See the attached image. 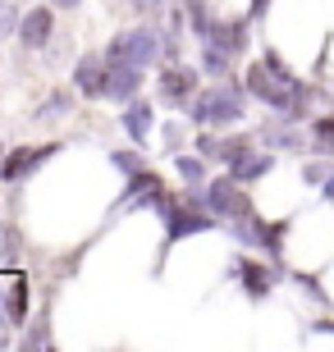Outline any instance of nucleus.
Instances as JSON below:
<instances>
[{"mask_svg":"<svg viewBox=\"0 0 334 352\" xmlns=\"http://www.w3.org/2000/svg\"><path fill=\"white\" fill-rule=\"evenodd\" d=\"M193 119L197 124H238L243 119V96L233 87H211V91H202L193 101Z\"/></svg>","mask_w":334,"mask_h":352,"instance_id":"1","label":"nucleus"},{"mask_svg":"<svg viewBox=\"0 0 334 352\" xmlns=\"http://www.w3.org/2000/svg\"><path fill=\"white\" fill-rule=\"evenodd\" d=\"M160 55V41H156L152 28H133V32H119L110 46H105V60H124V65L147 69Z\"/></svg>","mask_w":334,"mask_h":352,"instance_id":"2","label":"nucleus"},{"mask_svg":"<svg viewBox=\"0 0 334 352\" xmlns=\"http://www.w3.org/2000/svg\"><path fill=\"white\" fill-rule=\"evenodd\" d=\"M193 206L216 210L220 220H238L243 210H252V206H247V197L238 192V179H211V188L193 197Z\"/></svg>","mask_w":334,"mask_h":352,"instance_id":"3","label":"nucleus"},{"mask_svg":"<svg viewBox=\"0 0 334 352\" xmlns=\"http://www.w3.org/2000/svg\"><path fill=\"white\" fill-rule=\"evenodd\" d=\"M216 224H220V215L206 210V206H174V201L165 206V238L169 243H179V238H188V234H206V229H216Z\"/></svg>","mask_w":334,"mask_h":352,"instance_id":"4","label":"nucleus"},{"mask_svg":"<svg viewBox=\"0 0 334 352\" xmlns=\"http://www.w3.org/2000/svg\"><path fill=\"white\" fill-rule=\"evenodd\" d=\"M142 82V69L138 65H124V60H105V82H101V96L110 101H129Z\"/></svg>","mask_w":334,"mask_h":352,"instance_id":"5","label":"nucleus"},{"mask_svg":"<svg viewBox=\"0 0 334 352\" xmlns=\"http://www.w3.org/2000/svg\"><path fill=\"white\" fill-rule=\"evenodd\" d=\"M55 151H60V142L32 146V151H28V146H19V151H14V156L5 160V170H0V179H5V183H19V179H28V174L37 170V165H46V160H51Z\"/></svg>","mask_w":334,"mask_h":352,"instance_id":"6","label":"nucleus"},{"mask_svg":"<svg viewBox=\"0 0 334 352\" xmlns=\"http://www.w3.org/2000/svg\"><path fill=\"white\" fill-rule=\"evenodd\" d=\"M124 206H169V197L165 188H160V179H156L152 170H142V174H129V192H124Z\"/></svg>","mask_w":334,"mask_h":352,"instance_id":"7","label":"nucleus"},{"mask_svg":"<svg viewBox=\"0 0 334 352\" xmlns=\"http://www.w3.org/2000/svg\"><path fill=\"white\" fill-rule=\"evenodd\" d=\"M51 28H55V14L46 10V5H37V10H28L23 14V23H19V32H23V46L28 51H41L46 46V37H51Z\"/></svg>","mask_w":334,"mask_h":352,"instance_id":"8","label":"nucleus"},{"mask_svg":"<svg viewBox=\"0 0 334 352\" xmlns=\"http://www.w3.org/2000/svg\"><path fill=\"white\" fill-rule=\"evenodd\" d=\"M74 82H78V91H83V96H101V82H105V60H101V55H83V60H78Z\"/></svg>","mask_w":334,"mask_h":352,"instance_id":"9","label":"nucleus"},{"mask_svg":"<svg viewBox=\"0 0 334 352\" xmlns=\"http://www.w3.org/2000/svg\"><path fill=\"white\" fill-rule=\"evenodd\" d=\"M206 41H216V46H225L229 55H238L247 46V19H233V23H211Z\"/></svg>","mask_w":334,"mask_h":352,"instance_id":"10","label":"nucleus"},{"mask_svg":"<svg viewBox=\"0 0 334 352\" xmlns=\"http://www.w3.org/2000/svg\"><path fill=\"white\" fill-rule=\"evenodd\" d=\"M193 87H197V74H193V69H179V65L160 78V96H165V101H174V105L188 101V96H193Z\"/></svg>","mask_w":334,"mask_h":352,"instance_id":"11","label":"nucleus"},{"mask_svg":"<svg viewBox=\"0 0 334 352\" xmlns=\"http://www.w3.org/2000/svg\"><path fill=\"white\" fill-rule=\"evenodd\" d=\"M124 133H129L133 142H147V133H152V105L147 101H129L124 105Z\"/></svg>","mask_w":334,"mask_h":352,"instance_id":"12","label":"nucleus"},{"mask_svg":"<svg viewBox=\"0 0 334 352\" xmlns=\"http://www.w3.org/2000/svg\"><path fill=\"white\" fill-rule=\"evenodd\" d=\"M229 170H233V179H238V183H252V179H261V174L270 170V156H257V151L247 146L243 156L229 160Z\"/></svg>","mask_w":334,"mask_h":352,"instance_id":"13","label":"nucleus"},{"mask_svg":"<svg viewBox=\"0 0 334 352\" xmlns=\"http://www.w3.org/2000/svg\"><path fill=\"white\" fill-rule=\"evenodd\" d=\"M238 279H243V288H247V298H266V293H270V284H275V274H270V270H261V265L257 261H243V265H238Z\"/></svg>","mask_w":334,"mask_h":352,"instance_id":"14","label":"nucleus"},{"mask_svg":"<svg viewBox=\"0 0 334 352\" xmlns=\"http://www.w3.org/2000/svg\"><path fill=\"white\" fill-rule=\"evenodd\" d=\"M202 69L211 74V78L229 74V51H225V46H216V41H206V51H202Z\"/></svg>","mask_w":334,"mask_h":352,"instance_id":"15","label":"nucleus"},{"mask_svg":"<svg viewBox=\"0 0 334 352\" xmlns=\"http://www.w3.org/2000/svg\"><path fill=\"white\" fill-rule=\"evenodd\" d=\"M28 320V279H14L10 288V325H23Z\"/></svg>","mask_w":334,"mask_h":352,"instance_id":"16","label":"nucleus"},{"mask_svg":"<svg viewBox=\"0 0 334 352\" xmlns=\"http://www.w3.org/2000/svg\"><path fill=\"white\" fill-rule=\"evenodd\" d=\"M311 151H321V156H330L334 151V119H316V129H311Z\"/></svg>","mask_w":334,"mask_h":352,"instance_id":"17","label":"nucleus"},{"mask_svg":"<svg viewBox=\"0 0 334 352\" xmlns=\"http://www.w3.org/2000/svg\"><path fill=\"white\" fill-rule=\"evenodd\" d=\"M0 261L5 265L19 261V229L14 224H0Z\"/></svg>","mask_w":334,"mask_h":352,"instance_id":"18","label":"nucleus"},{"mask_svg":"<svg viewBox=\"0 0 334 352\" xmlns=\"http://www.w3.org/2000/svg\"><path fill=\"white\" fill-rule=\"evenodd\" d=\"M60 115H69V96H65V91H55L51 101L37 110V119H60Z\"/></svg>","mask_w":334,"mask_h":352,"instance_id":"19","label":"nucleus"},{"mask_svg":"<svg viewBox=\"0 0 334 352\" xmlns=\"http://www.w3.org/2000/svg\"><path fill=\"white\" fill-rule=\"evenodd\" d=\"M179 174L188 183H202L206 179V170H202V160H193V156H179Z\"/></svg>","mask_w":334,"mask_h":352,"instance_id":"20","label":"nucleus"},{"mask_svg":"<svg viewBox=\"0 0 334 352\" xmlns=\"http://www.w3.org/2000/svg\"><path fill=\"white\" fill-rule=\"evenodd\" d=\"M115 165L124 174H142V170H147V165H142V156H133V151H115Z\"/></svg>","mask_w":334,"mask_h":352,"instance_id":"21","label":"nucleus"},{"mask_svg":"<svg viewBox=\"0 0 334 352\" xmlns=\"http://www.w3.org/2000/svg\"><path fill=\"white\" fill-rule=\"evenodd\" d=\"M14 23H19L14 5H10V0H0V37H10V32H14Z\"/></svg>","mask_w":334,"mask_h":352,"instance_id":"22","label":"nucleus"},{"mask_svg":"<svg viewBox=\"0 0 334 352\" xmlns=\"http://www.w3.org/2000/svg\"><path fill=\"white\" fill-rule=\"evenodd\" d=\"M266 10H270V0H252V19H261Z\"/></svg>","mask_w":334,"mask_h":352,"instance_id":"23","label":"nucleus"},{"mask_svg":"<svg viewBox=\"0 0 334 352\" xmlns=\"http://www.w3.org/2000/svg\"><path fill=\"white\" fill-rule=\"evenodd\" d=\"M133 10H142V14H152V10H156V0H133Z\"/></svg>","mask_w":334,"mask_h":352,"instance_id":"24","label":"nucleus"},{"mask_svg":"<svg viewBox=\"0 0 334 352\" xmlns=\"http://www.w3.org/2000/svg\"><path fill=\"white\" fill-rule=\"evenodd\" d=\"M5 298H10V293H0V325H5Z\"/></svg>","mask_w":334,"mask_h":352,"instance_id":"25","label":"nucleus"},{"mask_svg":"<svg viewBox=\"0 0 334 352\" xmlns=\"http://www.w3.org/2000/svg\"><path fill=\"white\" fill-rule=\"evenodd\" d=\"M325 197H334V174H330V183H325Z\"/></svg>","mask_w":334,"mask_h":352,"instance_id":"26","label":"nucleus"},{"mask_svg":"<svg viewBox=\"0 0 334 352\" xmlns=\"http://www.w3.org/2000/svg\"><path fill=\"white\" fill-rule=\"evenodd\" d=\"M55 5H78V0H55Z\"/></svg>","mask_w":334,"mask_h":352,"instance_id":"27","label":"nucleus"},{"mask_svg":"<svg viewBox=\"0 0 334 352\" xmlns=\"http://www.w3.org/2000/svg\"><path fill=\"white\" fill-rule=\"evenodd\" d=\"M0 170H5V165H0Z\"/></svg>","mask_w":334,"mask_h":352,"instance_id":"28","label":"nucleus"}]
</instances>
